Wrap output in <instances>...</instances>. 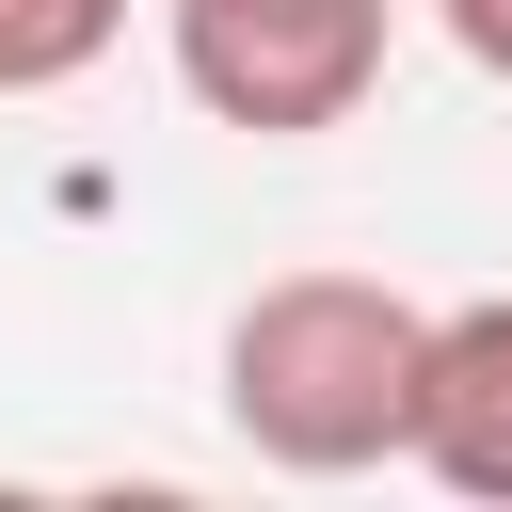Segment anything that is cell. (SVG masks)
<instances>
[{"label": "cell", "mask_w": 512, "mask_h": 512, "mask_svg": "<svg viewBox=\"0 0 512 512\" xmlns=\"http://www.w3.org/2000/svg\"><path fill=\"white\" fill-rule=\"evenodd\" d=\"M416 336L432 304H400L384 272H272L224 320V432L288 480H352L400 464L416 432Z\"/></svg>", "instance_id": "1"}, {"label": "cell", "mask_w": 512, "mask_h": 512, "mask_svg": "<svg viewBox=\"0 0 512 512\" xmlns=\"http://www.w3.org/2000/svg\"><path fill=\"white\" fill-rule=\"evenodd\" d=\"M160 16H176V80H192L208 128L304 144V128H352L368 112L400 0H160Z\"/></svg>", "instance_id": "2"}, {"label": "cell", "mask_w": 512, "mask_h": 512, "mask_svg": "<svg viewBox=\"0 0 512 512\" xmlns=\"http://www.w3.org/2000/svg\"><path fill=\"white\" fill-rule=\"evenodd\" d=\"M448 496H496L512 512V288L496 304H448L416 336V432H400Z\"/></svg>", "instance_id": "3"}, {"label": "cell", "mask_w": 512, "mask_h": 512, "mask_svg": "<svg viewBox=\"0 0 512 512\" xmlns=\"http://www.w3.org/2000/svg\"><path fill=\"white\" fill-rule=\"evenodd\" d=\"M432 16H448V48H464L480 80H512V0H432Z\"/></svg>", "instance_id": "5"}, {"label": "cell", "mask_w": 512, "mask_h": 512, "mask_svg": "<svg viewBox=\"0 0 512 512\" xmlns=\"http://www.w3.org/2000/svg\"><path fill=\"white\" fill-rule=\"evenodd\" d=\"M112 32H128V0H0V96H48V80H80Z\"/></svg>", "instance_id": "4"}]
</instances>
